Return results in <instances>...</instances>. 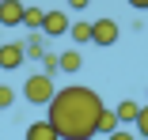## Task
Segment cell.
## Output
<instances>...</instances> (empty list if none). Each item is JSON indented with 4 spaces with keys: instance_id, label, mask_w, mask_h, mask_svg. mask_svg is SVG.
<instances>
[{
    "instance_id": "1",
    "label": "cell",
    "mask_w": 148,
    "mask_h": 140,
    "mask_svg": "<svg viewBox=\"0 0 148 140\" xmlns=\"http://www.w3.org/2000/svg\"><path fill=\"white\" fill-rule=\"evenodd\" d=\"M46 110H49L46 121L57 133V140H91L95 136V125H99V114L106 106H103L99 91L72 83V87L53 91V99L46 102Z\"/></svg>"
},
{
    "instance_id": "2",
    "label": "cell",
    "mask_w": 148,
    "mask_h": 140,
    "mask_svg": "<svg viewBox=\"0 0 148 140\" xmlns=\"http://www.w3.org/2000/svg\"><path fill=\"white\" fill-rule=\"evenodd\" d=\"M53 91H57V83H53V76H46V72H38V76H31L23 83V99L31 102V106H46L49 99H53Z\"/></svg>"
},
{
    "instance_id": "3",
    "label": "cell",
    "mask_w": 148,
    "mask_h": 140,
    "mask_svg": "<svg viewBox=\"0 0 148 140\" xmlns=\"http://www.w3.org/2000/svg\"><path fill=\"white\" fill-rule=\"evenodd\" d=\"M38 34H42V38H61V34H69V15H65V12H42Z\"/></svg>"
},
{
    "instance_id": "4",
    "label": "cell",
    "mask_w": 148,
    "mask_h": 140,
    "mask_svg": "<svg viewBox=\"0 0 148 140\" xmlns=\"http://www.w3.org/2000/svg\"><path fill=\"white\" fill-rule=\"evenodd\" d=\"M118 34H122V31H118L114 19H95V23H91V42H95V46H114Z\"/></svg>"
},
{
    "instance_id": "5",
    "label": "cell",
    "mask_w": 148,
    "mask_h": 140,
    "mask_svg": "<svg viewBox=\"0 0 148 140\" xmlns=\"http://www.w3.org/2000/svg\"><path fill=\"white\" fill-rule=\"evenodd\" d=\"M23 42H4L0 46V68L4 72H15V68H23Z\"/></svg>"
},
{
    "instance_id": "6",
    "label": "cell",
    "mask_w": 148,
    "mask_h": 140,
    "mask_svg": "<svg viewBox=\"0 0 148 140\" xmlns=\"http://www.w3.org/2000/svg\"><path fill=\"white\" fill-rule=\"evenodd\" d=\"M23 0H0V27H23Z\"/></svg>"
},
{
    "instance_id": "7",
    "label": "cell",
    "mask_w": 148,
    "mask_h": 140,
    "mask_svg": "<svg viewBox=\"0 0 148 140\" xmlns=\"http://www.w3.org/2000/svg\"><path fill=\"white\" fill-rule=\"evenodd\" d=\"M23 140H57V133L49 129V121H31L23 133Z\"/></svg>"
},
{
    "instance_id": "8",
    "label": "cell",
    "mask_w": 148,
    "mask_h": 140,
    "mask_svg": "<svg viewBox=\"0 0 148 140\" xmlns=\"http://www.w3.org/2000/svg\"><path fill=\"white\" fill-rule=\"evenodd\" d=\"M23 57L42 61V57H46V38H42V34H31V38L23 42Z\"/></svg>"
},
{
    "instance_id": "9",
    "label": "cell",
    "mask_w": 148,
    "mask_h": 140,
    "mask_svg": "<svg viewBox=\"0 0 148 140\" xmlns=\"http://www.w3.org/2000/svg\"><path fill=\"white\" fill-rule=\"evenodd\" d=\"M57 68H61V72H80V68H84V57H80V49H65L61 57H57Z\"/></svg>"
},
{
    "instance_id": "10",
    "label": "cell",
    "mask_w": 148,
    "mask_h": 140,
    "mask_svg": "<svg viewBox=\"0 0 148 140\" xmlns=\"http://www.w3.org/2000/svg\"><path fill=\"white\" fill-rule=\"evenodd\" d=\"M137 110H140V102H133V99H122V102H118V110H114V118H118V125H125V121H133V118H137Z\"/></svg>"
},
{
    "instance_id": "11",
    "label": "cell",
    "mask_w": 148,
    "mask_h": 140,
    "mask_svg": "<svg viewBox=\"0 0 148 140\" xmlns=\"http://www.w3.org/2000/svg\"><path fill=\"white\" fill-rule=\"evenodd\" d=\"M69 38H72L76 46L91 42V23H69Z\"/></svg>"
},
{
    "instance_id": "12",
    "label": "cell",
    "mask_w": 148,
    "mask_h": 140,
    "mask_svg": "<svg viewBox=\"0 0 148 140\" xmlns=\"http://www.w3.org/2000/svg\"><path fill=\"white\" fill-rule=\"evenodd\" d=\"M118 129V118H114V110H103V114H99V125H95V133H114Z\"/></svg>"
},
{
    "instance_id": "13",
    "label": "cell",
    "mask_w": 148,
    "mask_h": 140,
    "mask_svg": "<svg viewBox=\"0 0 148 140\" xmlns=\"http://www.w3.org/2000/svg\"><path fill=\"white\" fill-rule=\"evenodd\" d=\"M23 27L38 31V27H42V8H23Z\"/></svg>"
},
{
    "instance_id": "14",
    "label": "cell",
    "mask_w": 148,
    "mask_h": 140,
    "mask_svg": "<svg viewBox=\"0 0 148 140\" xmlns=\"http://www.w3.org/2000/svg\"><path fill=\"white\" fill-rule=\"evenodd\" d=\"M15 102V87H8V83H0V110H8Z\"/></svg>"
},
{
    "instance_id": "15",
    "label": "cell",
    "mask_w": 148,
    "mask_h": 140,
    "mask_svg": "<svg viewBox=\"0 0 148 140\" xmlns=\"http://www.w3.org/2000/svg\"><path fill=\"white\" fill-rule=\"evenodd\" d=\"M133 125H137V133H140V136H148V110H144V106L137 110V118H133Z\"/></svg>"
},
{
    "instance_id": "16",
    "label": "cell",
    "mask_w": 148,
    "mask_h": 140,
    "mask_svg": "<svg viewBox=\"0 0 148 140\" xmlns=\"http://www.w3.org/2000/svg\"><path fill=\"white\" fill-rule=\"evenodd\" d=\"M106 140H137V133H125V125H118V129H114Z\"/></svg>"
},
{
    "instance_id": "17",
    "label": "cell",
    "mask_w": 148,
    "mask_h": 140,
    "mask_svg": "<svg viewBox=\"0 0 148 140\" xmlns=\"http://www.w3.org/2000/svg\"><path fill=\"white\" fill-rule=\"evenodd\" d=\"M42 61H46V76H49V72H57V57H53V53H46Z\"/></svg>"
},
{
    "instance_id": "18",
    "label": "cell",
    "mask_w": 148,
    "mask_h": 140,
    "mask_svg": "<svg viewBox=\"0 0 148 140\" xmlns=\"http://www.w3.org/2000/svg\"><path fill=\"white\" fill-rule=\"evenodd\" d=\"M87 4H91V0H69V8H72V12H84Z\"/></svg>"
},
{
    "instance_id": "19",
    "label": "cell",
    "mask_w": 148,
    "mask_h": 140,
    "mask_svg": "<svg viewBox=\"0 0 148 140\" xmlns=\"http://www.w3.org/2000/svg\"><path fill=\"white\" fill-rule=\"evenodd\" d=\"M129 8H137V12H144V8H148V0H129Z\"/></svg>"
}]
</instances>
